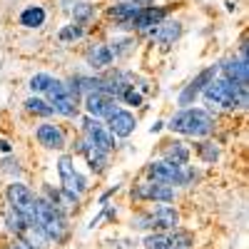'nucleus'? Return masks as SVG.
I'll return each instance as SVG.
<instances>
[{
  "instance_id": "obj_6",
  "label": "nucleus",
  "mask_w": 249,
  "mask_h": 249,
  "mask_svg": "<svg viewBox=\"0 0 249 249\" xmlns=\"http://www.w3.org/2000/svg\"><path fill=\"white\" fill-rule=\"evenodd\" d=\"M77 132H80V137L85 140L88 144H92V147H97V150H102V152H110V155H115L117 152V147H120V140L105 127V122L102 120H95V117H90V115H85L82 112L80 117H77Z\"/></svg>"
},
{
  "instance_id": "obj_28",
  "label": "nucleus",
  "mask_w": 249,
  "mask_h": 249,
  "mask_svg": "<svg viewBox=\"0 0 249 249\" xmlns=\"http://www.w3.org/2000/svg\"><path fill=\"white\" fill-rule=\"evenodd\" d=\"M55 80H57V75H53V72H35L28 80V90H30V95H45Z\"/></svg>"
},
{
  "instance_id": "obj_2",
  "label": "nucleus",
  "mask_w": 249,
  "mask_h": 249,
  "mask_svg": "<svg viewBox=\"0 0 249 249\" xmlns=\"http://www.w3.org/2000/svg\"><path fill=\"white\" fill-rule=\"evenodd\" d=\"M207 107H219L227 112H244L249 105V88L237 85L232 80H224V77H214L210 85L202 90V97Z\"/></svg>"
},
{
  "instance_id": "obj_33",
  "label": "nucleus",
  "mask_w": 249,
  "mask_h": 249,
  "mask_svg": "<svg viewBox=\"0 0 249 249\" xmlns=\"http://www.w3.org/2000/svg\"><path fill=\"white\" fill-rule=\"evenodd\" d=\"M162 130H164V120H155L152 127H150V135H160Z\"/></svg>"
},
{
  "instance_id": "obj_8",
  "label": "nucleus",
  "mask_w": 249,
  "mask_h": 249,
  "mask_svg": "<svg viewBox=\"0 0 249 249\" xmlns=\"http://www.w3.org/2000/svg\"><path fill=\"white\" fill-rule=\"evenodd\" d=\"M130 199L135 204H157V202H164V204H175L177 199V190L170 184H162V182H152V179H140L130 187Z\"/></svg>"
},
{
  "instance_id": "obj_4",
  "label": "nucleus",
  "mask_w": 249,
  "mask_h": 249,
  "mask_svg": "<svg viewBox=\"0 0 249 249\" xmlns=\"http://www.w3.org/2000/svg\"><path fill=\"white\" fill-rule=\"evenodd\" d=\"M37 227L50 239V244H65L70 237V217L62 207L37 195Z\"/></svg>"
},
{
  "instance_id": "obj_11",
  "label": "nucleus",
  "mask_w": 249,
  "mask_h": 249,
  "mask_svg": "<svg viewBox=\"0 0 249 249\" xmlns=\"http://www.w3.org/2000/svg\"><path fill=\"white\" fill-rule=\"evenodd\" d=\"M182 35H184V23L177 20L175 15H170L167 20H162L157 28H152L144 35H140V40H147L150 45H157L160 50H170L175 43H179Z\"/></svg>"
},
{
  "instance_id": "obj_34",
  "label": "nucleus",
  "mask_w": 249,
  "mask_h": 249,
  "mask_svg": "<svg viewBox=\"0 0 249 249\" xmlns=\"http://www.w3.org/2000/svg\"><path fill=\"white\" fill-rule=\"evenodd\" d=\"M3 249H28V247H25V244H20L18 239H13V242H10V244H5Z\"/></svg>"
},
{
  "instance_id": "obj_5",
  "label": "nucleus",
  "mask_w": 249,
  "mask_h": 249,
  "mask_svg": "<svg viewBox=\"0 0 249 249\" xmlns=\"http://www.w3.org/2000/svg\"><path fill=\"white\" fill-rule=\"evenodd\" d=\"M5 204H10L28 224H37V192L23 179H13L5 187Z\"/></svg>"
},
{
  "instance_id": "obj_3",
  "label": "nucleus",
  "mask_w": 249,
  "mask_h": 249,
  "mask_svg": "<svg viewBox=\"0 0 249 249\" xmlns=\"http://www.w3.org/2000/svg\"><path fill=\"white\" fill-rule=\"evenodd\" d=\"M142 177L144 179H152V182H162V184H170V187H195L202 179V170L195 167V164H184V167H177V164H170L160 157L150 160L147 164L142 167Z\"/></svg>"
},
{
  "instance_id": "obj_35",
  "label": "nucleus",
  "mask_w": 249,
  "mask_h": 249,
  "mask_svg": "<svg viewBox=\"0 0 249 249\" xmlns=\"http://www.w3.org/2000/svg\"><path fill=\"white\" fill-rule=\"evenodd\" d=\"M227 13H237V3H234V0H227Z\"/></svg>"
},
{
  "instance_id": "obj_12",
  "label": "nucleus",
  "mask_w": 249,
  "mask_h": 249,
  "mask_svg": "<svg viewBox=\"0 0 249 249\" xmlns=\"http://www.w3.org/2000/svg\"><path fill=\"white\" fill-rule=\"evenodd\" d=\"M35 142L48 152H65L70 137H68V130L62 124H57L55 120H43L35 127Z\"/></svg>"
},
{
  "instance_id": "obj_10",
  "label": "nucleus",
  "mask_w": 249,
  "mask_h": 249,
  "mask_svg": "<svg viewBox=\"0 0 249 249\" xmlns=\"http://www.w3.org/2000/svg\"><path fill=\"white\" fill-rule=\"evenodd\" d=\"M214 77H217V62L204 65L192 80H187V85H182V90L177 92V97H175L177 107H192V105H197V100L202 97V90L210 85Z\"/></svg>"
},
{
  "instance_id": "obj_20",
  "label": "nucleus",
  "mask_w": 249,
  "mask_h": 249,
  "mask_svg": "<svg viewBox=\"0 0 249 249\" xmlns=\"http://www.w3.org/2000/svg\"><path fill=\"white\" fill-rule=\"evenodd\" d=\"M195 152V157L202 164H219L222 160V144L212 137H204V140H195V144L190 147Z\"/></svg>"
},
{
  "instance_id": "obj_27",
  "label": "nucleus",
  "mask_w": 249,
  "mask_h": 249,
  "mask_svg": "<svg viewBox=\"0 0 249 249\" xmlns=\"http://www.w3.org/2000/svg\"><path fill=\"white\" fill-rule=\"evenodd\" d=\"M60 187H65V190H70V192H75V195H80V197H85V195L90 192V177H88L85 172L75 170Z\"/></svg>"
},
{
  "instance_id": "obj_23",
  "label": "nucleus",
  "mask_w": 249,
  "mask_h": 249,
  "mask_svg": "<svg viewBox=\"0 0 249 249\" xmlns=\"http://www.w3.org/2000/svg\"><path fill=\"white\" fill-rule=\"evenodd\" d=\"M23 110H25L28 115H33V117H40V120H53V117H55L50 102H48L43 95H28V97L23 100Z\"/></svg>"
},
{
  "instance_id": "obj_1",
  "label": "nucleus",
  "mask_w": 249,
  "mask_h": 249,
  "mask_svg": "<svg viewBox=\"0 0 249 249\" xmlns=\"http://www.w3.org/2000/svg\"><path fill=\"white\" fill-rule=\"evenodd\" d=\"M219 127V120L210 107H177L167 120H164V130H170L177 137H190V140H204L214 137Z\"/></svg>"
},
{
  "instance_id": "obj_26",
  "label": "nucleus",
  "mask_w": 249,
  "mask_h": 249,
  "mask_svg": "<svg viewBox=\"0 0 249 249\" xmlns=\"http://www.w3.org/2000/svg\"><path fill=\"white\" fill-rule=\"evenodd\" d=\"M3 222H5V230H8L15 239H18L20 234H23V232H25V227H28V222H25L23 217H20L10 204H5V210H3Z\"/></svg>"
},
{
  "instance_id": "obj_14",
  "label": "nucleus",
  "mask_w": 249,
  "mask_h": 249,
  "mask_svg": "<svg viewBox=\"0 0 249 249\" xmlns=\"http://www.w3.org/2000/svg\"><path fill=\"white\" fill-rule=\"evenodd\" d=\"M117 107H120V102H117L112 95L102 92V90L88 92L85 97H82V112L90 115V117H95V120H102V122H105Z\"/></svg>"
},
{
  "instance_id": "obj_32",
  "label": "nucleus",
  "mask_w": 249,
  "mask_h": 249,
  "mask_svg": "<svg viewBox=\"0 0 249 249\" xmlns=\"http://www.w3.org/2000/svg\"><path fill=\"white\" fill-rule=\"evenodd\" d=\"M15 147H13V142L5 140V137H0V155H13Z\"/></svg>"
},
{
  "instance_id": "obj_31",
  "label": "nucleus",
  "mask_w": 249,
  "mask_h": 249,
  "mask_svg": "<svg viewBox=\"0 0 249 249\" xmlns=\"http://www.w3.org/2000/svg\"><path fill=\"white\" fill-rule=\"evenodd\" d=\"M117 192H122V184H112V187H107V190L97 197V204H100V207H102V204H107V202H110V197H115Z\"/></svg>"
},
{
  "instance_id": "obj_17",
  "label": "nucleus",
  "mask_w": 249,
  "mask_h": 249,
  "mask_svg": "<svg viewBox=\"0 0 249 249\" xmlns=\"http://www.w3.org/2000/svg\"><path fill=\"white\" fill-rule=\"evenodd\" d=\"M157 157L164 160V162H170V164H177V167H184V164H190V160H192V150H190V144H187L182 137L172 135L170 140L160 142Z\"/></svg>"
},
{
  "instance_id": "obj_30",
  "label": "nucleus",
  "mask_w": 249,
  "mask_h": 249,
  "mask_svg": "<svg viewBox=\"0 0 249 249\" xmlns=\"http://www.w3.org/2000/svg\"><path fill=\"white\" fill-rule=\"evenodd\" d=\"M10 155H5V160H0V172H5V175H10L13 179H20V167L15 164L13 167V160H8Z\"/></svg>"
},
{
  "instance_id": "obj_24",
  "label": "nucleus",
  "mask_w": 249,
  "mask_h": 249,
  "mask_svg": "<svg viewBox=\"0 0 249 249\" xmlns=\"http://www.w3.org/2000/svg\"><path fill=\"white\" fill-rule=\"evenodd\" d=\"M197 237H195V232L192 230H184V227L179 224L177 230H170L167 232V244L172 247V249H195L197 244Z\"/></svg>"
},
{
  "instance_id": "obj_16",
  "label": "nucleus",
  "mask_w": 249,
  "mask_h": 249,
  "mask_svg": "<svg viewBox=\"0 0 249 249\" xmlns=\"http://www.w3.org/2000/svg\"><path fill=\"white\" fill-rule=\"evenodd\" d=\"M147 210L152 217V232H170L182 224V214L175 204L157 202V204H147Z\"/></svg>"
},
{
  "instance_id": "obj_15",
  "label": "nucleus",
  "mask_w": 249,
  "mask_h": 249,
  "mask_svg": "<svg viewBox=\"0 0 249 249\" xmlns=\"http://www.w3.org/2000/svg\"><path fill=\"white\" fill-rule=\"evenodd\" d=\"M137 115H135V110H127V107H117L107 120H105V127L117 137V140H130L135 132H137Z\"/></svg>"
},
{
  "instance_id": "obj_22",
  "label": "nucleus",
  "mask_w": 249,
  "mask_h": 249,
  "mask_svg": "<svg viewBox=\"0 0 249 249\" xmlns=\"http://www.w3.org/2000/svg\"><path fill=\"white\" fill-rule=\"evenodd\" d=\"M48 23V10L43 5H25L18 15V25L23 30H40Z\"/></svg>"
},
{
  "instance_id": "obj_9",
  "label": "nucleus",
  "mask_w": 249,
  "mask_h": 249,
  "mask_svg": "<svg viewBox=\"0 0 249 249\" xmlns=\"http://www.w3.org/2000/svg\"><path fill=\"white\" fill-rule=\"evenodd\" d=\"M175 13V3H164V5H140V10L132 15L130 20V33L132 35H144L147 30L157 28L162 20H167L170 15Z\"/></svg>"
},
{
  "instance_id": "obj_21",
  "label": "nucleus",
  "mask_w": 249,
  "mask_h": 249,
  "mask_svg": "<svg viewBox=\"0 0 249 249\" xmlns=\"http://www.w3.org/2000/svg\"><path fill=\"white\" fill-rule=\"evenodd\" d=\"M68 15H70V23L82 25V28H90L92 23L100 20V8L95 3H90V0H77V3L70 8Z\"/></svg>"
},
{
  "instance_id": "obj_7",
  "label": "nucleus",
  "mask_w": 249,
  "mask_h": 249,
  "mask_svg": "<svg viewBox=\"0 0 249 249\" xmlns=\"http://www.w3.org/2000/svg\"><path fill=\"white\" fill-rule=\"evenodd\" d=\"M43 97L50 102V107H53L55 117L77 120V117L82 115V102L68 90V85H65V80H62V77H57V80L53 82L50 90H48Z\"/></svg>"
},
{
  "instance_id": "obj_19",
  "label": "nucleus",
  "mask_w": 249,
  "mask_h": 249,
  "mask_svg": "<svg viewBox=\"0 0 249 249\" xmlns=\"http://www.w3.org/2000/svg\"><path fill=\"white\" fill-rule=\"evenodd\" d=\"M140 43L142 40L132 33H112L107 40V48H110L115 62H122V60H130L140 50Z\"/></svg>"
},
{
  "instance_id": "obj_25",
  "label": "nucleus",
  "mask_w": 249,
  "mask_h": 249,
  "mask_svg": "<svg viewBox=\"0 0 249 249\" xmlns=\"http://www.w3.org/2000/svg\"><path fill=\"white\" fill-rule=\"evenodd\" d=\"M85 37H88V28L75 25V23H68V25H62L57 30V40L62 45H75V43H80V40H85Z\"/></svg>"
},
{
  "instance_id": "obj_29",
  "label": "nucleus",
  "mask_w": 249,
  "mask_h": 249,
  "mask_svg": "<svg viewBox=\"0 0 249 249\" xmlns=\"http://www.w3.org/2000/svg\"><path fill=\"white\" fill-rule=\"evenodd\" d=\"M117 102H120L122 107H127V110H140V107H144V95L132 85V88H127L117 97Z\"/></svg>"
},
{
  "instance_id": "obj_18",
  "label": "nucleus",
  "mask_w": 249,
  "mask_h": 249,
  "mask_svg": "<svg viewBox=\"0 0 249 249\" xmlns=\"http://www.w3.org/2000/svg\"><path fill=\"white\" fill-rule=\"evenodd\" d=\"M217 75L224 80H232L237 85H249V65L247 60L237 57V55H227L222 60H217Z\"/></svg>"
},
{
  "instance_id": "obj_36",
  "label": "nucleus",
  "mask_w": 249,
  "mask_h": 249,
  "mask_svg": "<svg viewBox=\"0 0 249 249\" xmlns=\"http://www.w3.org/2000/svg\"><path fill=\"white\" fill-rule=\"evenodd\" d=\"M167 249H172V247H167Z\"/></svg>"
},
{
  "instance_id": "obj_13",
  "label": "nucleus",
  "mask_w": 249,
  "mask_h": 249,
  "mask_svg": "<svg viewBox=\"0 0 249 249\" xmlns=\"http://www.w3.org/2000/svg\"><path fill=\"white\" fill-rule=\"evenodd\" d=\"M82 60H85L88 70L95 72V75L115 68V57L107 48V40H90L85 45V50H82Z\"/></svg>"
}]
</instances>
